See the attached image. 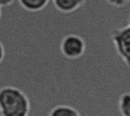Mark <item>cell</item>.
<instances>
[{
	"label": "cell",
	"mask_w": 130,
	"mask_h": 116,
	"mask_svg": "<svg viewBox=\"0 0 130 116\" xmlns=\"http://www.w3.org/2000/svg\"><path fill=\"white\" fill-rule=\"evenodd\" d=\"M107 2L116 8H122L126 6L127 3L129 2V0H112V1H107Z\"/></svg>",
	"instance_id": "obj_8"
},
{
	"label": "cell",
	"mask_w": 130,
	"mask_h": 116,
	"mask_svg": "<svg viewBox=\"0 0 130 116\" xmlns=\"http://www.w3.org/2000/svg\"><path fill=\"white\" fill-rule=\"evenodd\" d=\"M48 116H81L79 112L68 105H58L53 107Z\"/></svg>",
	"instance_id": "obj_6"
},
{
	"label": "cell",
	"mask_w": 130,
	"mask_h": 116,
	"mask_svg": "<svg viewBox=\"0 0 130 116\" xmlns=\"http://www.w3.org/2000/svg\"><path fill=\"white\" fill-rule=\"evenodd\" d=\"M30 111V100L22 90L12 86L0 88V115L28 116Z\"/></svg>",
	"instance_id": "obj_1"
},
{
	"label": "cell",
	"mask_w": 130,
	"mask_h": 116,
	"mask_svg": "<svg viewBox=\"0 0 130 116\" xmlns=\"http://www.w3.org/2000/svg\"><path fill=\"white\" fill-rule=\"evenodd\" d=\"M1 16H2V8H0V19H1Z\"/></svg>",
	"instance_id": "obj_11"
},
{
	"label": "cell",
	"mask_w": 130,
	"mask_h": 116,
	"mask_svg": "<svg viewBox=\"0 0 130 116\" xmlns=\"http://www.w3.org/2000/svg\"><path fill=\"white\" fill-rule=\"evenodd\" d=\"M117 53L129 68L130 62V24L115 29L111 34Z\"/></svg>",
	"instance_id": "obj_2"
},
{
	"label": "cell",
	"mask_w": 130,
	"mask_h": 116,
	"mask_svg": "<svg viewBox=\"0 0 130 116\" xmlns=\"http://www.w3.org/2000/svg\"><path fill=\"white\" fill-rule=\"evenodd\" d=\"M50 2L48 0H19L18 3L24 9L30 11L36 12L43 10Z\"/></svg>",
	"instance_id": "obj_5"
},
{
	"label": "cell",
	"mask_w": 130,
	"mask_h": 116,
	"mask_svg": "<svg viewBox=\"0 0 130 116\" xmlns=\"http://www.w3.org/2000/svg\"><path fill=\"white\" fill-rule=\"evenodd\" d=\"M85 3L84 0H54V7L60 12L72 13L78 10Z\"/></svg>",
	"instance_id": "obj_4"
},
{
	"label": "cell",
	"mask_w": 130,
	"mask_h": 116,
	"mask_svg": "<svg viewBox=\"0 0 130 116\" xmlns=\"http://www.w3.org/2000/svg\"><path fill=\"white\" fill-rule=\"evenodd\" d=\"M118 110L121 116H130V94L123 93L118 100Z\"/></svg>",
	"instance_id": "obj_7"
},
{
	"label": "cell",
	"mask_w": 130,
	"mask_h": 116,
	"mask_svg": "<svg viewBox=\"0 0 130 116\" xmlns=\"http://www.w3.org/2000/svg\"><path fill=\"white\" fill-rule=\"evenodd\" d=\"M85 48L86 44L84 39L73 33L65 36L60 43L62 54L69 59H76L82 57Z\"/></svg>",
	"instance_id": "obj_3"
},
{
	"label": "cell",
	"mask_w": 130,
	"mask_h": 116,
	"mask_svg": "<svg viewBox=\"0 0 130 116\" xmlns=\"http://www.w3.org/2000/svg\"><path fill=\"white\" fill-rule=\"evenodd\" d=\"M14 2L12 0H0V8H6L8 7L10 5H11V4H13Z\"/></svg>",
	"instance_id": "obj_9"
},
{
	"label": "cell",
	"mask_w": 130,
	"mask_h": 116,
	"mask_svg": "<svg viewBox=\"0 0 130 116\" xmlns=\"http://www.w3.org/2000/svg\"><path fill=\"white\" fill-rule=\"evenodd\" d=\"M5 52L4 46L0 41V64L2 62V61L5 58Z\"/></svg>",
	"instance_id": "obj_10"
}]
</instances>
